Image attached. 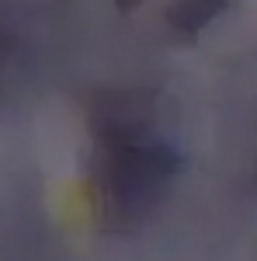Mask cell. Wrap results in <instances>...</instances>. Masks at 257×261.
Wrapping results in <instances>:
<instances>
[{"label": "cell", "mask_w": 257, "mask_h": 261, "mask_svg": "<svg viewBox=\"0 0 257 261\" xmlns=\"http://www.w3.org/2000/svg\"><path fill=\"white\" fill-rule=\"evenodd\" d=\"M226 7V0H178L174 11H170V21L178 32H198L202 24L216 18L219 11Z\"/></svg>", "instance_id": "obj_1"}, {"label": "cell", "mask_w": 257, "mask_h": 261, "mask_svg": "<svg viewBox=\"0 0 257 261\" xmlns=\"http://www.w3.org/2000/svg\"><path fill=\"white\" fill-rule=\"evenodd\" d=\"M132 4H136V0H119V7H132Z\"/></svg>", "instance_id": "obj_2"}]
</instances>
